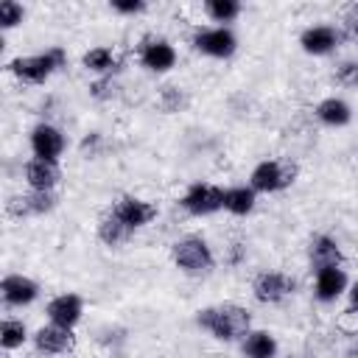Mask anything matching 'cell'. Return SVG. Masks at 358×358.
Here are the masks:
<instances>
[{"label":"cell","instance_id":"obj_14","mask_svg":"<svg viewBox=\"0 0 358 358\" xmlns=\"http://www.w3.org/2000/svg\"><path fill=\"white\" fill-rule=\"evenodd\" d=\"M81 296H76V294H59V296H53L50 302H48V319L53 322V324H62V327H73L78 319H81Z\"/></svg>","mask_w":358,"mask_h":358},{"label":"cell","instance_id":"obj_31","mask_svg":"<svg viewBox=\"0 0 358 358\" xmlns=\"http://www.w3.org/2000/svg\"><path fill=\"white\" fill-rule=\"evenodd\" d=\"M336 81H338L341 87L355 90V87H358V62H341L338 70H336Z\"/></svg>","mask_w":358,"mask_h":358},{"label":"cell","instance_id":"obj_19","mask_svg":"<svg viewBox=\"0 0 358 358\" xmlns=\"http://www.w3.org/2000/svg\"><path fill=\"white\" fill-rule=\"evenodd\" d=\"M81 64H84L87 70H92V73H101V76H112L115 70H120V59H117V53H115L112 48H106V45L90 48V50L84 53Z\"/></svg>","mask_w":358,"mask_h":358},{"label":"cell","instance_id":"obj_33","mask_svg":"<svg viewBox=\"0 0 358 358\" xmlns=\"http://www.w3.org/2000/svg\"><path fill=\"white\" fill-rule=\"evenodd\" d=\"M98 148H101V134H98V131L90 134V137H84V143H81V154H84V157H95Z\"/></svg>","mask_w":358,"mask_h":358},{"label":"cell","instance_id":"obj_32","mask_svg":"<svg viewBox=\"0 0 358 358\" xmlns=\"http://www.w3.org/2000/svg\"><path fill=\"white\" fill-rule=\"evenodd\" d=\"M112 8L120 11V14H137V11L145 8V3H143V0H115Z\"/></svg>","mask_w":358,"mask_h":358},{"label":"cell","instance_id":"obj_10","mask_svg":"<svg viewBox=\"0 0 358 358\" xmlns=\"http://www.w3.org/2000/svg\"><path fill=\"white\" fill-rule=\"evenodd\" d=\"M34 344L39 352L45 355H62V352H70L73 344H76V336H73V327H62V324H45L34 333Z\"/></svg>","mask_w":358,"mask_h":358},{"label":"cell","instance_id":"obj_3","mask_svg":"<svg viewBox=\"0 0 358 358\" xmlns=\"http://www.w3.org/2000/svg\"><path fill=\"white\" fill-rule=\"evenodd\" d=\"M171 255H173V263H176L182 271H187V274H204V271H210L213 263H215V260H213V252H210V246H207V241H204V238H196V235L179 238V241L173 243Z\"/></svg>","mask_w":358,"mask_h":358},{"label":"cell","instance_id":"obj_4","mask_svg":"<svg viewBox=\"0 0 358 358\" xmlns=\"http://www.w3.org/2000/svg\"><path fill=\"white\" fill-rule=\"evenodd\" d=\"M296 179V165L294 162H282V159H266L252 171V190L260 193H274L288 187Z\"/></svg>","mask_w":358,"mask_h":358},{"label":"cell","instance_id":"obj_13","mask_svg":"<svg viewBox=\"0 0 358 358\" xmlns=\"http://www.w3.org/2000/svg\"><path fill=\"white\" fill-rule=\"evenodd\" d=\"M338 42H341V34L333 25H310L299 36V45L305 48V53H313V56L330 53Z\"/></svg>","mask_w":358,"mask_h":358},{"label":"cell","instance_id":"obj_30","mask_svg":"<svg viewBox=\"0 0 358 358\" xmlns=\"http://www.w3.org/2000/svg\"><path fill=\"white\" fill-rule=\"evenodd\" d=\"M341 36L350 42H358V3L347 6L341 14Z\"/></svg>","mask_w":358,"mask_h":358},{"label":"cell","instance_id":"obj_6","mask_svg":"<svg viewBox=\"0 0 358 358\" xmlns=\"http://www.w3.org/2000/svg\"><path fill=\"white\" fill-rule=\"evenodd\" d=\"M56 207V196L53 190H28L20 196H11L6 201V213L11 218H22V215H42L50 213Z\"/></svg>","mask_w":358,"mask_h":358},{"label":"cell","instance_id":"obj_34","mask_svg":"<svg viewBox=\"0 0 358 358\" xmlns=\"http://www.w3.org/2000/svg\"><path fill=\"white\" fill-rule=\"evenodd\" d=\"M243 257H246V246H243V243H232L229 252H227V263H229V266H238Z\"/></svg>","mask_w":358,"mask_h":358},{"label":"cell","instance_id":"obj_20","mask_svg":"<svg viewBox=\"0 0 358 358\" xmlns=\"http://www.w3.org/2000/svg\"><path fill=\"white\" fill-rule=\"evenodd\" d=\"M131 232H134V229H131L126 221H120L112 210H109V213H103V215H101V221H98V238H101L106 246L126 243Z\"/></svg>","mask_w":358,"mask_h":358},{"label":"cell","instance_id":"obj_9","mask_svg":"<svg viewBox=\"0 0 358 358\" xmlns=\"http://www.w3.org/2000/svg\"><path fill=\"white\" fill-rule=\"evenodd\" d=\"M31 151L36 159H48L56 162L59 154L64 151V134L53 126V123H39L31 131Z\"/></svg>","mask_w":358,"mask_h":358},{"label":"cell","instance_id":"obj_7","mask_svg":"<svg viewBox=\"0 0 358 358\" xmlns=\"http://www.w3.org/2000/svg\"><path fill=\"white\" fill-rule=\"evenodd\" d=\"M193 48L199 53H207V56H215V59H224V56H232L238 42H235V34L229 28H204L193 36Z\"/></svg>","mask_w":358,"mask_h":358},{"label":"cell","instance_id":"obj_25","mask_svg":"<svg viewBox=\"0 0 358 358\" xmlns=\"http://www.w3.org/2000/svg\"><path fill=\"white\" fill-rule=\"evenodd\" d=\"M207 17H213L215 22H229L241 14V3L238 0H207L204 3Z\"/></svg>","mask_w":358,"mask_h":358},{"label":"cell","instance_id":"obj_24","mask_svg":"<svg viewBox=\"0 0 358 358\" xmlns=\"http://www.w3.org/2000/svg\"><path fill=\"white\" fill-rule=\"evenodd\" d=\"M25 338H28V330L20 319H3V324H0V347L3 350H17L25 344Z\"/></svg>","mask_w":358,"mask_h":358},{"label":"cell","instance_id":"obj_12","mask_svg":"<svg viewBox=\"0 0 358 358\" xmlns=\"http://www.w3.org/2000/svg\"><path fill=\"white\" fill-rule=\"evenodd\" d=\"M140 62L154 73H165L176 64V50L165 39H145L140 45Z\"/></svg>","mask_w":358,"mask_h":358},{"label":"cell","instance_id":"obj_26","mask_svg":"<svg viewBox=\"0 0 358 358\" xmlns=\"http://www.w3.org/2000/svg\"><path fill=\"white\" fill-rule=\"evenodd\" d=\"M157 103H159L162 112H179V109H185L187 95H185L176 84H165V87H159V92H157Z\"/></svg>","mask_w":358,"mask_h":358},{"label":"cell","instance_id":"obj_17","mask_svg":"<svg viewBox=\"0 0 358 358\" xmlns=\"http://www.w3.org/2000/svg\"><path fill=\"white\" fill-rule=\"evenodd\" d=\"M0 291H3L6 305H28V302H34L36 294H39L36 282L28 280V277H22V274H8V277L3 280V285H0Z\"/></svg>","mask_w":358,"mask_h":358},{"label":"cell","instance_id":"obj_35","mask_svg":"<svg viewBox=\"0 0 358 358\" xmlns=\"http://www.w3.org/2000/svg\"><path fill=\"white\" fill-rule=\"evenodd\" d=\"M350 299H352V308H358V282L352 285V291H350Z\"/></svg>","mask_w":358,"mask_h":358},{"label":"cell","instance_id":"obj_21","mask_svg":"<svg viewBox=\"0 0 358 358\" xmlns=\"http://www.w3.org/2000/svg\"><path fill=\"white\" fill-rule=\"evenodd\" d=\"M243 355L246 358H274L277 355V341L266 330H249L243 338Z\"/></svg>","mask_w":358,"mask_h":358},{"label":"cell","instance_id":"obj_16","mask_svg":"<svg viewBox=\"0 0 358 358\" xmlns=\"http://www.w3.org/2000/svg\"><path fill=\"white\" fill-rule=\"evenodd\" d=\"M341 260H344V255L330 235H316L310 241V263L316 266V271L319 268H341Z\"/></svg>","mask_w":358,"mask_h":358},{"label":"cell","instance_id":"obj_28","mask_svg":"<svg viewBox=\"0 0 358 358\" xmlns=\"http://www.w3.org/2000/svg\"><path fill=\"white\" fill-rule=\"evenodd\" d=\"M117 92H120V84H117L112 76H103V78H98V81L90 84V95L98 98V101H109V98H115Z\"/></svg>","mask_w":358,"mask_h":358},{"label":"cell","instance_id":"obj_36","mask_svg":"<svg viewBox=\"0 0 358 358\" xmlns=\"http://www.w3.org/2000/svg\"><path fill=\"white\" fill-rule=\"evenodd\" d=\"M347 358H358V341H355V344H352V350H350V352H347Z\"/></svg>","mask_w":358,"mask_h":358},{"label":"cell","instance_id":"obj_27","mask_svg":"<svg viewBox=\"0 0 358 358\" xmlns=\"http://www.w3.org/2000/svg\"><path fill=\"white\" fill-rule=\"evenodd\" d=\"M336 333L350 336V338L358 336V308H344V310L336 316Z\"/></svg>","mask_w":358,"mask_h":358},{"label":"cell","instance_id":"obj_5","mask_svg":"<svg viewBox=\"0 0 358 358\" xmlns=\"http://www.w3.org/2000/svg\"><path fill=\"white\" fill-rule=\"evenodd\" d=\"M182 207L193 215H210L224 207V190L215 185H207V182H196L182 196Z\"/></svg>","mask_w":358,"mask_h":358},{"label":"cell","instance_id":"obj_2","mask_svg":"<svg viewBox=\"0 0 358 358\" xmlns=\"http://www.w3.org/2000/svg\"><path fill=\"white\" fill-rule=\"evenodd\" d=\"M64 50L62 48H50L45 53H36V56H20V59H11L8 62V70L20 78V81H28V84H39L45 81L53 70H59L64 64Z\"/></svg>","mask_w":358,"mask_h":358},{"label":"cell","instance_id":"obj_11","mask_svg":"<svg viewBox=\"0 0 358 358\" xmlns=\"http://www.w3.org/2000/svg\"><path fill=\"white\" fill-rule=\"evenodd\" d=\"M112 213H115L120 221H126L131 229H137V227L151 224L159 210H157V204H151V201H145V199L123 196V199H117V204L112 207Z\"/></svg>","mask_w":358,"mask_h":358},{"label":"cell","instance_id":"obj_29","mask_svg":"<svg viewBox=\"0 0 358 358\" xmlns=\"http://www.w3.org/2000/svg\"><path fill=\"white\" fill-rule=\"evenodd\" d=\"M22 6L17 0H3L0 3V28H14L17 22H22Z\"/></svg>","mask_w":358,"mask_h":358},{"label":"cell","instance_id":"obj_18","mask_svg":"<svg viewBox=\"0 0 358 358\" xmlns=\"http://www.w3.org/2000/svg\"><path fill=\"white\" fill-rule=\"evenodd\" d=\"M316 296L322 302H333L341 296V291L347 288V274L344 268H319L316 271Z\"/></svg>","mask_w":358,"mask_h":358},{"label":"cell","instance_id":"obj_15","mask_svg":"<svg viewBox=\"0 0 358 358\" xmlns=\"http://www.w3.org/2000/svg\"><path fill=\"white\" fill-rule=\"evenodd\" d=\"M59 165L48 162V159H28L25 162V182L31 185V190H53L59 182Z\"/></svg>","mask_w":358,"mask_h":358},{"label":"cell","instance_id":"obj_8","mask_svg":"<svg viewBox=\"0 0 358 358\" xmlns=\"http://www.w3.org/2000/svg\"><path fill=\"white\" fill-rule=\"evenodd\" d=\"M252 291L260 302L266 305H274V302H282L291 291H294V280L282 271H260L252 282Z\"/></svg>","mask_w":358,"mask_h":358},{"label":"cell","instance_id":"obj_22","mask_svg":"<svg viewBox=\"0 0 358 358\" xmlns=\"http://www.w3.org/2000/svg\"><path fill=\"white\" fill-rule=\"evenodd\" d=\"M316 117L327 126H344L350 123L352 112H350V103L341 101V98H324L319 106H316Z\"/></svg>","mask_w":358,"mask_h":358},{"label":"cell","instance_id":"obj_23","mask_svg":"<svg viewBox=\"0 0 358 358\" xmlns=\"http://www.w3.org/2000/svg\"><path fill=\"white\" fill-rule=\"evenodd\" d=\"M224 207L232 215H246L255 210V190L252 187H229L224 190Z\"/></svg>","mask_w":358,"mask_h":358},{"label":"cell","instance_id":"obj_1","mask_svg":"<svg viewBox=\"0 0 358 358\" xmlns=\"http://www.w3.org/2000/svg\"><path fill=\"white\" fill-rule=\"evenodd\" d=\"M196 322H199L204 330H210L215 338H221V341H235V338H241V336L249 333V327H252V313H249L246 308L235 305V302H227V305H215V308L199 310Z\"/></svg>","mask_w":358,"mask_h":358}]
</instances>
